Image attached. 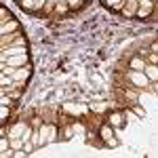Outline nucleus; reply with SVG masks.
I'll return each instance as SVG.
<instances>
[{
  "instance_id": "f257e3e1",
  "label": "nucleus",
  "mask_w": 158,
  "mask_h": 158,
  "mask_svg": "<svg viewBox=\"0 0 158 158\" xmlns=\"http://www.w3.org/2000/svg\"><path fill=\"white\" fill-rule=\"evenodd\" d=\"M129 80H131L135 86H141V89L150 85V78L146 76V72H135V70H131V74H129Z\"/></svg>"
},
{
  "instance_id": "f03ea898",
  "label": "nucleus",
  "mask_w": 158,
  "mask_h": 158,
  "mask_svg": "<svg viewBox=\"0 0 158 158\" xmlns=\"http://www.w3.org/2000/svg\"><path fill=\"white\" fill-rule=\"evenodd\" d=\"M2 63H6V65H13V68H21V65H27V53H25V55H15V57H6V59H2Z\"/></svg>"
},
{
  "instance_id": "7ed1b4c3",
  "label": "nucleus",
  "mask_w": 158,
  "mask_h": 158,
  "mask_svg": "<svg viewBox=\"0 0 158 158\" xmlns=\"http://www.w3.org/2000/svg\"><path fill=\"white\" fill-rule=\"evenodd\" d=\"M15 55H25V47H4L0 57L6 59V57H15Z\"/></svg>"
},
{
  "instance_id": "20e7f679",
  "label": "nucleus",
  "mask_w": 158,
  "mask_h": 158,
  "mask_svg": "<svg viewBox=\"0 0 158 158\" xmlns=\"http://www.w3.org/2000/svg\"><path fill=\"white\" fill-rule=\"evenodd\" d=\"M13 78H15V82H21V85H23L25 80L30 78V68H27V65L17 68V70H15V74H13Z\"/></svg>"
},
{
  "instance_id": "39448f33",
  "label": "nucleus",
  "mask_w": 158,
  "mask_h": 158,
  "mask_svg": "<svg viewBox=\"0 0 158 158\" xmlns=\"http://www.w3.org/2000/svg\"><path fill=\"white\" fill-rule=\"evenodd\" d=\"M13 32H19V23L11 19V21H6V23H0V34L4 36V34H13Z\"/></svg>"
},
{
  "instance_id": "423d86ee",
  "label": "nucleus",
  "mask_w": 158,
  "mask_h": 158,
  "mask_svg": "<svg viewBox=\"0 0 158 158\" xmlns=\"http://www.w3.org/2000/svg\"><path fill=\"white\" fill-rule=\"evenodd\" d=\"M25 129H27V124L25 122H17L15 127H13L11 131H9V139H15V137H21L25 133Z\"/></svg>"
},
{
  "instance_id": "0eeeda50",
  "label": "nucleus",
  "mask_w": 158,
  "mask_h": 158,
  "mask_svg": "<svg viewBox=\"0 0 158 158\" xmlns=\"http://www.w3.org/2000/svg\"><path fill=\"white\" fill-rule=\"evenodd\" d=\"M143 72H146V76L150 78V82H156L158 80V65L156 63H148L146 68H143Z\"/></svg>"
},
{
  "instance_id": "6e6552de",
  "label": "nucleus",
  "mask_w": 158,
  "mask_h": 158,
  "mask_svg": "<svg viewBox=\"0 0 158 158\" xmlns=\"http://www.w3.org/2000/svg\"><path fill=\"white\" fill-rule=\"evenodd\" d=\"M143 68H146V61L141 59V57H133V59H131V70H135V72H143Z\"/></svg>"
},
{
  "instance_id": "1a4fd4ad",
  "label": "nucleus",
  "mask_w": 158,
  "mask_h": 158,
  "mask_svg": "<svg viewBox=\"0 0 158 158\" xmlns=\"http://www.w3.org/2000/svg\"><path fill=\"white\" fill-rule=\"evenodd\" d=\"M19 4L23 6L25 11H38V0H19Z\"/></svg>"
},
{
  "instance_id": "9d476101",
  "label": "nucleus",
  "mask_w": 158,
  "mask_h": 158,
  "mask_svg": "<svg viewBox=\"0 0 158 158\" xmlns=\"http://www.w3.org/2000/svg\"><path fill=\"white\" fill-rule=\"evenodd\" d=\"M99 135L103 137V141H108V139H112V137H114V131H112V127L103 124V127H101V131H99Z\"/></svg>"
},
{
  "instance_id": "9b49d317",
  "label": "nucleus",
  "mask_w": 158,
  "mask_h": 158,
  "mask_svg": "<svg viewBox=\"0 0 158 158\" xmlns=\"http://www.w3.org/2000/svg\"><path fill=\"white\" fill-rule=\"evenodd\" d=\"M110 124H112V127H120L122 124V116L120 114H118V112H114V114H110Z\"/></svg>"
},
{
  "instance_id": "f8f14e48",
  "label": "nucleus",
  "mask_w": 158,
  "mask_h": 158,
  "mask_svg": "<svg viewBox=\"0 0 158 158\" xmlns=\"http://www.w3.org/2000/svg\"><path fill=\"white\" fill-rule=\"evenodd\" d=\"M13 19V15L6 9H0V23H6V21H11Z\"/></svg>"
},
{
  "instance_id": "ddd939ff",
  "label": "nucleus",
  "mask_w": 158,
  "mask_h": 158,
  "mask_svg": "<svg viewBox=\"0 0 158 158\" xmlns=\"http://www.w3.org/2000/svg\"><path fill=\"white\" fill-rule=\"evenodd\" d=\"M139 9L152 11V9H154V2H152V0H139Z\"/></svg>"
},
{
  "instance_id": "4468645a",
  "label": "nucleus",
  "mask_w": 158,
  "mask_h": 158,
  "mask_svg": "<svg viewBox=\"0 0 158 158\" xmlns=\"http://www.w3.org/2000/svg\"><path fill=\"white\" fill-rule=\"evenodd\" d=\"M139 4V0H129V6L124 9V15H131V13L135 11V6Z\"/></svg>"
},
{
  "instance_id": "2eb2a0df",
  "label": "nucleus",
  "mask_w": 158,
  "mask_h": 158,
  "mask_svg": "<svg viewBox=\"0 0 158 158\" xmlns=\"http://www.w3.org/2000/svg\"><path fill=\"white\" fill-rule=\"evenodd\" d=\"M108 6H112V9H120L122 6V0H103Z\"/></svg>"
},
{
  "instance_id": "dca6fc26",
  "label": "nucleus",
  "mask_w": 158,
  "mask_h": 158,
  "mask_svg": "<svg viewBox=\"0 0 158 158\" xmlns=\"http://www.w3.org/2000/svg\"><path fill=\"white\" fill-rule=\"evenodd\" d=\"M34 148H36V146H34V141H25V143H23V154H30Z\"/></svg>"
},
{
  "instance_id": "f3484780",
  "label": "nucleus",
  "mask_w": 158,
  "mask_h": 158,
  "mask_svg": "<svg viewBox=\"0 0 158 158\" xmlns=\"http://www.w3.org/2000/svg\"><path fill=\"white\" fill-rule=\"evenodd\" d=\"M11 95H6V93H2V97H0V106H9L11 103Z\"/></svg>"
},
{
  "instance_id": "a211bd4d",
  "label": "nucleus",
  "mask_w": 158,
  "mask_h": 158,
  "mask_svg": "<svg viewBox=\"0 0 158 158\" xmlns=\"http://www.w3.org/2000/svg\"><path fill=\"white\" fill-rule=\"evenodd\" d=\"M0 118H2V120L9 118V106H2V108H0Z\"/></svg>"
},
{
  "instance_id": "6ab92c4d",
  "label": "nucleus",
  "mask_w": 158,
  "mask_h": 158,
  "mask_svg": "<svg viewBox=\"0 0 158 158\" xmlns=\"http://www.w3.org/2000/svg\"><path fill=\"white\" fill-rule=\"evenodd\" d=\"M55 137H57V129H55V127H49V143L55 141Z\"/></svg>"
},
{
  "instance_id": "aec40b11",
  "label": "nucleus",
  "mask_w": 158,
  "mask_h": 158,
  "mask_svg": "<svg viewBox=\"0 0 158 158\" xmlns=\"http://www.w3.org/2000/svg\"><path fill=\"white\" fill-rule=\"evenodd\" d=\"M91 110H95V112H103V110H106V103H91Z\"/></svg>"
},
{
  "instance_id": "412c9836",
  "label": "nucleus",
  "mask_w": 158,
  "mask_h": 158,
  "mask_svg": "<svg viewBox=\"0 0 158 158\" xmlns=\"http://www.w3.org/2000/svg\"><path fill=\"white\" fill-rule=\"evenodd\" d=\"M9 150V141H6V137H2L0 139V152H6Z\"/></svg>"
},
{
  "instance_id": "4be33fe9",
  "label": "nucleus",
  "mask_w": 158,
  "mask_h": 158,
  "mask_svg": "<svg viewBox=\"0 0 158 158\" xmlns=\"http://www.w3.org/2000/svg\"><path fill=\"white\" fill-rule=\"evenodd\" d=\"M82 4V0H68V6H72V9H78Z\"/></svg>"
},
{
  "instance_id": "5701e85b",
  "label": "nucleus",
  "mask_w": 158,
  "mask_h": 158,
  "mask_svg": "<svg viewBox=\"0 0 158 158\" xmlns=\"http://www.w3.org/2000/svg\"><path fill=\"white\" fill-rule=\"evenodd\" d=\"M106 143H108V148H118V139H116V137H112V139H108Z\"/></svg>"
},
{
  "instance_id": "b1692460",
  "label": "nucleus",
  "mask_w": 158,
  "mask_h": 158,
  "mask_svg": "<svg viewBox=\"0 0 158 158\" xmlns=\"http://www.w3.org/2000/svg\"><path fill=\"white\" fill-rule=\"evenodd\" d=\"M150 63H158V53H152L150 55Z\"/></svg>"
},
{
  "instance_id": "393cba45",
  "label": "nucleus",
  "mask_w": 158,
  "mask_h": 158,
  "mask_svg": "<svg viewBox=\"0 0 158 158\" xmlns=\"http://www.w3.org/2000/svg\"><path fill=\"white\" fill-rule=\"evenodd\" d=\"M65 9H68V4H63V2H59V4H57V11H59V13H63Z\"/></svg>"
},
{
  "instance_id": "a878e982",
  "label": "nucleus",
  "mask_w": 158,
  "mask_h": 158,
  "mask_svg": "<svg viewBox=\"0 0 158 158\" xmlns=\"http://www.w3.org/2000/svg\"><path fill=\"white\" fill-rule=\"evenodd\" d=\"M44 2H47V0H38V6L42 9V6H44Z\"/></svg>"
},
{
  "instance_id": "bb28decb",
  "label": "nucleus",
  "mask_w": 158,
  "mask_h": 158,
  "mask_svg": "<svg viewBox=\"0 0 158 158\" xmlns=\"http://www.w3.org/2000/svg\"><path fill=\"white\" fill-rule=\"evenodd\" d=\"M154 91H156V93H158V80H156V82H154Z\"/></svg>"
},
{
  "instance_id": "cd10ccee",
  "label": "nucleus",
  "mask_w": 158,
  "mask_h": 158,
  "mask_svg": "<svg viewBox=\"0 0 158 158\" xmlns=\"http://www.w3.org/2000/svg\"><path fill=\"white\" fill-rule=\"evenodd\" d=\"M59 2H68V0H59Z\"/></svg>"
}]
</instances>
